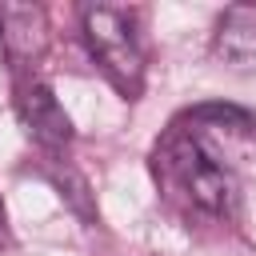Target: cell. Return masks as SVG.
I'll list each match as a JSON object with an SVG mask.
<instances>
[{
    "label": "cell",
    "mask_w": 256,
    "mask_h": 256,
    "mask_svg": "<svg viewBox=\"0 0 256 256\" xmlns=\"http://www.w3.org/2000/svg\"><path fill=\"white\" fill-rule=\"evenodd\" d=\"M156 168H164V176L204 212L212 216H228L236 208V176L228 172V164H220L196 136L188 132H172L160 152H156Z\"/></svg>",
    "instance_id": "obj_1"
},
{
    "label": "cell",
    "mask_w": 256,
    "mask_h": 256,
    "mask_svg": "<svg viewBox=\"0 0 256 256\" xmlns=\"http://www.w3.org/2000/svg\"><path fill=\"white\" fill-rule=\"evenodd\" d=\"M80 20H84L88 52L100 64V72L128 100L140 96V88H144V52H140V40H136L132 20L120 8H112V4H88L80 12Z\"/></svg>",
    "instance_id": "obj_2"
},
{
    "label": "cell",
    "mask_w": 256,
    "mask_h": 256,
    "mask_svg": "<svg viewBox=\"0 0 256 256\" xmlns=\"http://www.w3.org/2000/svg\"><path fill=\"white\" fill-rule=\"evenodd\" d=\"M20 116H24V124L32 132V140L44 144V148H52V152H60L72 140V120L56 104L52 88L40 84V80H32V84L20 88Z\"/></svg>",
    "instance_id": "obj_3"
},
{
    "label": "cell",
    "mask_w": 256,
    "mask_h": 256,
    "mask_svg": "<svg viewBox=\"0 0 256 256\" xmlns=\"http://www.w3.org/2000/svg\"><path fill=\"white\" fill-rule=\"evenodd\" d=\"M216 56H224L228 64H240V68L256 60V4H232L220 16Z\"/></svg>",
    "instance_id": "obj_4"
},
{
    "label": "cell",
    "mask_w": 256,
    "mask_h": 256,
    "mask_svg": "<svg viewBox=\"0 0 256 256\" xmlns=\"http://www.w3.org/2000/svg\"><path fill=\"white\" fill-rule=\"evenodd\" d=\"M0 36L12 56H36L44 48V12L28 4H4L0 8Z\"/></svg>",
    "instance_id": "obj_5"
},
{
    "label": "cell",
    "mask_w": 256,
    "mask_h": 256,
    "mask_svg": "<svg viewBox=\"0 0 256 256\" xmlns=\"http://www.w3.org/2000/svg\"><path fill=\"white\" fill-rule=\"evenodd\" d=\"M0 220H4V212H0Z\"/></svg>",
    "instance_id": "obj_6"
}]
</instances>
